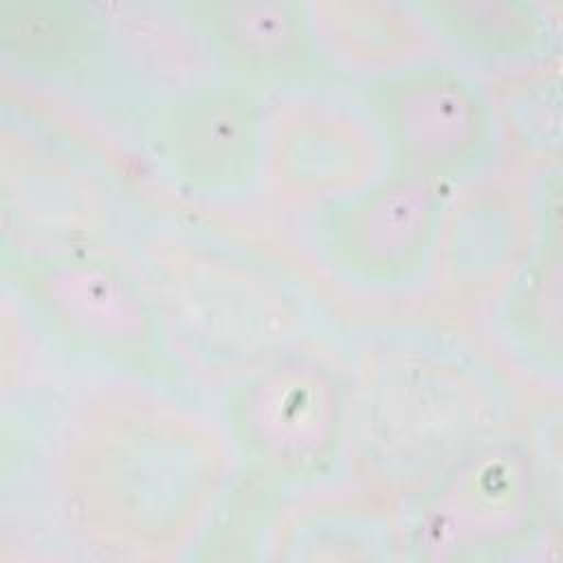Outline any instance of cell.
Masks as SVG:
<instances>
[{
  "label": "cell",
  "mask_w": 563,
  "mask_h": 563,
  "mask_svg": "<svg viewBox=\"0 0 563 563\" xmlns=\"http://www.w3.org/2000/svg\"><path fill=\"white\" fill-rule=\"evenodd\" d=\"M231 473V446L176 398L103 385L73 409L57 449V497L70 530L119 559H172L200 537Z\"/></svg>",
  "instance_id": "1"
},
{
  "label": "cell",
  "mask_w": 563,
  "mask_h": 563,
  "mask_svg": "<svg viewBox=\"0 0 563 563\" xmlns=\"http://www.w3.org/2000/svg\"><path fill=\"white\" fill-rule=\"evenodd\" d=\"M350 446L383 495L420 490L462 449L504 424L506 391L464 343L429 330L367 341L350 378Z\"/></svg>",
  "instance_id": "2"
},
{
  "label": "cell",
  "mask_w": 563,
  "mask_h": 563,
  "mask_svg": "<svg viewBox=\"0 0 563 563\" xmlns=\"http://www.w3.org/2000/svg\"><path fill=\"white\" fill-rule=\"evenodd\" d=\"M136 251L167 345L205 369L242 372L288 347L301 325L282 271L218 233L167 224L145 231Z\"/></svg>",
  "instance_id": "3"
},
{
  "label": "cell",
  "mask_w": 563,
  "mask_h": 563,
  "mask_svg": "<svg viewBox=\"0 0 563 563\" xmlns=\"http://www.w3.org/2000/svg\"><path fill=\"white\" fill-rule=\"evenodd\" d=\"M224 418L231 453L255 488H310L347 453L350 378L325 354L288 345L235 376Z\"/></svg>",
  "instance_id": "4"
},
{
  "label": "cell",
  "mask_w": 563,
  "mask_h": 563,
  "mask_svg": "<svg viewBox=\"0 0 563 563\" xmlns=\"http://www.w3.org/2000/svg\"><path fill=\"white\" fill-rule=\"evenodd\" d=\"M545 515V468L534 440L499 424L416 490L402 545L413 561H499L528 550Z\"/></svg>",
  "instance_id": "5"
},
{
  "label": "cell",
  "mask_w": 563,
  "mask_h": 563,
  "mask_svg": "<svg viewBox=\"0 0 563 563\" xmlns=\"http://www.w3.org/2000/svg\"><path fill=\"white\" fill-rule=\"evenodd\" d=\"M4 273L64 352L145 378L176 376L150 290L117 257L95 246L4 255Z\"/></svg>",
  "instance_id": "6"
},
{
  "label": "cell",
  "mask_w": 563,
  "mask_h": 563,
  "mask_svg": "<svg viewBox=\"0 0 563 563\" xmlns=\"http://www.w3.org/2000/svg\"><path fill=\"white\" fill-rule=\"evenodd\" d=\"M389 167L451 189L488 165L497 114L486 90L464 70L422 59L363 86Z\"/></svg>",
  "instance_id": "7"
},
{
  "label": "cell",
  "mask_w": 563,
  "mask_h": 563,
  "mask_svg": "<svg viewBox=\"0 0 563 563\" xmlns=\"http://www.w3.org/2000/svg\"><path fill=\"white\" fill-rule=\"evenodd\" d=\"M4 255L92 246L114 209L108 178L84 154L24 123L2 125Z\"/></svg>",
  "instance_id": "8"
},
{
  "label": "cell",
  "mask_w": 563,
  "mask_h": 563,
  "mask_svg": "<svg viewBox=\"0 0 563 563\" xmlns=\"http://www.w3.org/2000/svg\"><path fill=\"white\" fill-rule=\"evenodd\" d=\"M543 229L541 200L510 167L484 165L446 194L431 266L455 301L499 297L528 262Z\"/></svg>",
  "instance_id": "9"
},
{
  "label": "cell",
  "mask_w": 563,
  "mask_h": 563,
  "mask_svg": "<svg viewBox=\"0 0 563 563\" xmlns=\"http://www.w3.org/2000/svg\"><path fill=\"white\" fill-rule=\"evenodd\" d=\"M446 194L422 176L383 169L361 189L317 209V242L341 273L361 284H411L431 266Z\"/></svg>",
  "instance_id": "10"
},
{
  "label": "cell",
  "mask_w": 563,
  "mask_h": 563,
  "mask_svg": "<svg viewBox=\"0 0 563 563\" xmlns=\"http://www.w3.org/2000/svg\"><path fill=\"white\" fill-rule=\"evenodd\" d=\"M266 119L255 86L211 77L158 106L156 154L185 191L235 196L264 169Z\"/></svg>",
  "instance_id": "11"
},
{
  "label": "cell",
  "mask_w": 563,
  "mask_h": 563,
  "mask_svg": "<svg viewBox=\"0 0 563 563\" xmlns=\"http://www.w3.org/2000/svg\"><path fill=\"white\" fill-rule=\"evenodd\" d=\"M385 156L367 112L330 99H290L266 119L262 172L286 202H334L376 178Z\"/></svg>",
  "instance_id": "12"
},
{
  "label": "cell",
  "mask_w": 563,
  "mask_h": 563,
  "mask_svg": "<svg viewBox=\"0 0 563 563\" xmlns=\"http://www.w3.org/2000/svg\"><path fill=\"white\" fill-rule=\"evenodd\" d=\"M216 64L251 86H301L319 75L310 2L183 0Z\"/></svg>",
  "instance_id": "13"
},
{
  "label": "cell",
  "mask_w": 563,
  "mask_h": 563,
  "mask_svg": "<svg viewBox=\"0 0 563 563\" xmlns=\"http://www.w3.org/2000/svg\"><path fill=\"white\" fill-rule=\"evenodd\" d=\"M92 9L106 64L158 95L161 103L216 77V59L183 0H106Z\"/></svg>",
  "instance_id": "14"
},
{
  "label": "cell",
  "mask_w": 563,
  "mask_h": 563,
  "mask_svg": "<svg viewBox=\"0 0 563 563\" xmlns=\"http://www.w3.org/2000/svg\"><path fill=\"white\" fill-rule=\"evenodd\" d=\"M0 53L18 73L75 84L106 64L103 35L92 2L0 0Z\"/></svg>",
  "instance_id": "15"
},
{
  "label": "cell",
  "mask_w": 563,
  "mask_h": 563,
  "mask_svg": "<svg viewBox=\"0 0 563 563\" xmlns=\"http://www.w3.org/2000/svg\"><path fill=\"white\" fill-rule=\"evenodd\" d=\"M319 51L369 79L427 59L435 31L418 2L314 0L310 2Z\"/></svg>",
  "instance_id": "16"
},
{
  "label": "cell",
  "mask_w": 563,
  "mask_h": 563,
  "mask_svg": "<svg viewBox=\"0 0 563 563\" xmlns=\"http://www.w3.org/2000/svg\"><path fill=\"white\" fill-rule=\"evenodd\" d=\"M284 561H383L402 545L389 497L363 488L317 497L290 510L277 532Z\"/></svg>",
  "instance_id": "17"
},
{
  "label": "cell",
  "mask_w": 563,
  "mask_h": 563,
  "mask_svg": "<svg viewBox=\"0 0 563 563\" xmlns=\"http://www.w3.org/2000/svg\"><path fill=\"white\" fill-rule=\"evenodd\" d=\"M543 229L528 262L499 295V334L508 350L532 372L561 374V231L559 205L541 200Z\"/></svg>",
  "instance_id": "18"
},
{
  "label": "cell",
  "mask_w": 563,
  "mask_h": 563,
  "mask_svg": "<svg viewBox=\"0 0 563 563\" xmlns=\"http://www.w3.org/2000/svg\"><path fill=\"white\" fill-rule=\"evenodd\" d=\"M431 29L493 62L523 59L548 44L550 18L528 0H418Z\"/></svg>",
  "instance_id": "19"
},
{
  "label": "cell",
  "mask_w": 563,
  "mask_h": 563,
  "mask_svg": "<svg viewBox=\"0 0 563 563\" xmlns=\"http://www.w3.org/2000/svg\"><path fill=\"white\" fill-rule=\"evenodd\" d=\"M499 106L504 117L510 121L508 125L515 128L521 143L528 150L548 152V145H559V134L548 130V119L559 123V84L556 79L550 84L548 77L541 73L523 75L506 79L499 86Z\"/></svg>",
  "instance_id": "20"
}]
</instances>
